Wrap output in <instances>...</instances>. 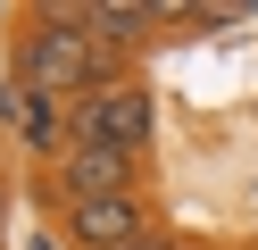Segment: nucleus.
<instances>
[{
    "label": "nucleus",
    "mask_w": 258,
    "mask_h": 250,
    "mask_svg": "<svg viewBox=\"0 0 258 250\" xmlns=\"http://www.w3.org/2000/svg\"><path fill=\"white\" fill-rule=\"evenodd\" d=\"M84 9H92V0H42V9L17 17V33H9V83H17V92L67 100V109H75L84 92H100V83L125 75V67L92 42Z\"/></svg>",
    "instance_id": "1"
},
{
    "label": "nucleus",
    "mask_w": 258,
    "mask_h": 250,
    "mask_svg": "<svg viewBox=\"0 0 258 250\" xmlns=\"http://www.w3.org/2000/svg\"><path fill=\"white\" fill-rule=\"evenodd\" d=\"M75 142H108V150H134V159H150V133H158V92L142 75H117L100 83V92H84L67 109Z\"/></svg>",
    "instance_id": "2"
},
{
    "label": "nucleus",
    "mask_w": 258,
    "mask_h": 250,
    "mask_svg": "<svg viewBox=\"0 0 258 250\" xmlns=\"http://www.w3.org/2000/svg\"><path fill=\"white\" fill-rule=\"evenodd\" d=\"M58 233H67V250H125V242L167 233V209H158L150 192H108V200L58 209Z\"/></svg>",
    "instance_id": "3"
},
{
    "label": "nucleus",
    "mask_w": 258,
    "mask_h": 250,
    "mask_svg": "<svg viewBox=\"0 0 258 250\" xmlns=\"http://www.w3.org/2000/svg\"><path fill=\"white\" fill-rule=\"evenodd\" d=\"M108 192H150V167L134 150H108V142H67L50 167V200L75 209V200H108Z\"/></svg>",
    "instance_id": "4"
},
{
    "label": "nucleus",
    "mask_w": 258,
    "mask_h": 250,
    "mask_svg": "<svg viewBox=\"0 0 258 250\" xmlns=\"http://www.w3.org/2000/svg\"><path fill=\"white\" fill-rule=\"evenodd\" d=\"M84 25H92V42H100L108 59L125 67L142 42H150V25H183V9H150V0H92Z\"/></svg>",
    "instance_id": "5"
},
{
    "label": "nucleus",
    "mask_w": 258,
    "mask_h": 250,
    "mask_svg": "<svg viewBox=\"0 0 258 250\" xmlns=\"http://www.w3.org/2000/svg\"><path fill=\"white\" fill-rule=\"evenodd\" d=\"M125 250H183V233L167 225V233H150V242H125Z\"/></svg>",
    "instance_id": "6"
},
{
    "label": "nucleus",
    "mask_w": 258,
    "mask_h": 250,
    "mask_svg": "<svg viewBox=\"0 0 258 250\" xmlns=\"http://www.w3.org/2000/svg\"><path fill=\"white\" fill-rule=\"evenodd\" d=\"M0 225H9V175H0Z\"/></svg>",
    "instance_id": "7"
},
{
    "label": "nucleus",
    "mask_w": 258,
    "mask_h": 250,
    "mask_svg": "<svg viewBox=\"0 0 258 250\" xmlns=\"http://www.w3.org/2000/svg\"><path fill=\"white\" fill-rule=\"evenodd\" d=\"M183 250H208V242H183Z\"/></svg>",
    "instance_id": "8"
}]
</instances>
